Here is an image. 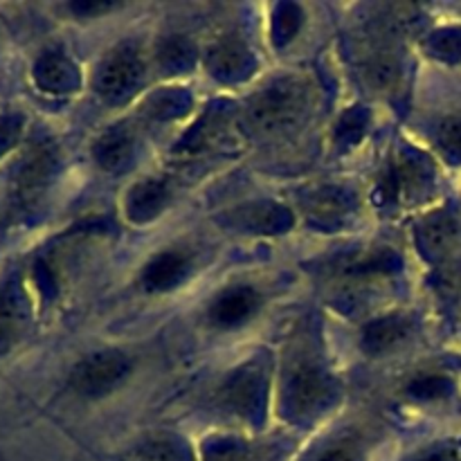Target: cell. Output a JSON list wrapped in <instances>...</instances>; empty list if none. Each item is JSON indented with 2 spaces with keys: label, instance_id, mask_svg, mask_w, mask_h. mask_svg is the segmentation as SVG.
<instances>
[{
  "label": "cell",
  "instance_id": "obj_18",
  "mask_svg": "<svg viewBox=\"0 0 461 461\" xmlns=\"http://www.w3.org/2000/svg\"><path fill=\"white\" fill-rule=\"evenodd\" d=\"M237 221L243 230H255L261 234H277L291 228V214L279 205H255L239 212Z\"/></svg>",
  "mask_w": 461,
  "mask_h": 461
},
{
  "label": "cell",
  "instance_id": "obj_13",
  "mask_svg": "<svg viewBox=\"0 0 461 461\" xmlns=\"http://www.w3.org/2000/svg\"><path fill=\"white\" fill-rule=\"evenodd\" d=\"M363 77L376 93H394L403 79V59L392 45H378L365 57Z\"/></svg>",
  "mask_w": 461,
  "mask_h": 461
},
{
  "label": "cell",
  "instance_id": "obj_6",
  "mask_svg": "<svg viewBox=\"0 0 461 461\" xmlns=\"http://www.w3.org/2000/svg\"><path fill=\"white\" fill-rule=\"evenodd\" d=\"M266 399V376L259 365L248 363L239 367L232 376L225 381L221 390V403L234 412L237 417L257 419L261 414Z\"/></svg>",
  "mask_w": 461,
  "mask_h": 461
},
{
  "label": "cell",
  "instance_id": "obj_25",
  "mask_svg": "<svg viewBox=\"0 0 461 461\" xmlns=\"http://www.w3.org/2000/svg\"><path fill=\"white\" fill-rule=\"evenodd\" d=\"M203 461H250V450L237 437H212L203 446Z\"/></svg>",
  "mask_w": 461,
  "mask_h": 461
},
{
  "label": "cell",
  "instance_id": "obj_20",
  "mask_svg": "<svg viewBox=\"0 0 461 461\" xmlns=\"http://www.w3.org/2000/svg\"><path fill=\"white\" fill-rule=\"evenodd\" d=\"M192 104L187 90L183 88H167L160 93H153L144 104V111L153 120H174V117L183 115Z\"/></svg>",
  "mask_w": 461,
  "mask_h": 461
},
{
  "label": "cell",
  "instance_id": "obj_14",
  "mask_svg": "<svg viewBox=\"0 0 461 461\" xmlns=\"http://www.w3.org/2000/svg\"><path fill=\"white\" fill-rule=\"evenodd\" d=\"M34 81L50 95H68L79 88V70L63 52H48L36 61Z\"/></svg>",
  "mask_w": 461,
  "mask_h": 461
},
{
  "label": "cell",
  "instance_id": "obj_15",
  "mask_svg": "<svg viewBox=\"0 0 461 461\" xmlns=\"http://www.w3.org/2000/svg\"><path fill=\"white\" fill-rule=\"evenodd\" d=\"M135 158V135L126 126H113L95 144V160L104 171L126 169Z\"/></svg>",
  "mask_w": 461,
  "mask_h": 461
},
{
  "label": "cell",
  "instance_id": "obj_30",
  "mask_svg": "<svg viewBox=\"0 0 461 461\" xmlns=\"http://www.w3.org/2000/svg\"><path fill=\"white\" fill-rule=\"evenodd\" d=\"M313 461H363L360 459V453L356 448H351V446H331V448H327L324 453H320L318 457Z\"/></svg>",
  "mask_w": 461,
  "mask_h": 461
},
{
  "label": "cell",
  "instance_id": "obj_17",
  "mask_svg": "<svg viewBox=\"0 0 461 461\" xmlns=\"http://www.w3.org/2000/svg\"><path fill=\"white\" fill-rule=\"evenodd\" d=\"M54 169V151L45 144L41 147L32 149L27 153V158L23 160L21 169H18L16 176V189H18V196L25 201V198L34 196L43 189V185L48 183V178L52 176Z\"/></svg>",
  "mask_w": 461,
  "mask_h": 461
},
{
  "label": "cell",
  "instance_id": "obj_32",
  "mask_svg": "<svg viewBox=\"0 0 461 461\" xmlns=\"http://www.w3.org/2000/svg\"><path fill=\"white\" fill-rule=\"evenodd\" d=\"M113 5L108 3H75L72 5V12L81 14V16H93V14H99V12H108Z\"/></svg>",
  "mask_w": 461,
  "mask_h": 461
},
{
  "label": "cell",
  "instance_id": "obj_16",
  "mask_svg": "<svg viewBox=\"0 0 461 461\" xmlns=\"http://www.w3.org/2000/svg\"><path fill=\"white\" fill-rule=\"evenodd\" d=\"M412 331V322L405 315H383L369 322L363 331V349L369 356H381L399 347Z\"/></svg>",
  "mask_w": 461,
  "mask_h": 461
},
{
  "label": "cell",
  "instance_id": "obj_8",
  "mask_svg": "<svg viewBox=\"0 0 461 461\" xmlns=\"http://www.w3.org/2000/svg\"><path fill=\"white\" fill-rule=\"evenodd\" d=\"M207 68L221 81H241L255 68V57L243 41L234 36L216 41L207 52Z\"/></svg>",
  "mask_w": 461,
  "mask_h": 461
},
{
  "label": "cell",
  "instance_id": "obj_3",
  "mask_svg": "<svg viewBox=\"0 0 461 461\" xmlns=\"http://www.w3.org/2000/svg\"><path fill=\"white\" fill-rule=\"evenodd\" d=\"M336 399L333 381L320 365L302 363L286 385V412L295 421L306 423L320 417Z\"/></svg>",
  "mask_w": 461,
  "mask_h": 461
},
{
  "label": "cell",
  "instance_id": "obj_5",
  "mask_svg": "<svg viewBox=\"0 0 461 461\" xmlns=\"http://www.w3.org/2000/svg\"><path fill=\"white\" fill-rule=\"evenodd\" d=\"M129 372L131 360L122 351H97L72 369L70 385L86 399H99L120 387Z\"/></svg>",
  "mask_w": 461,
  "mask_h": 461
},
{
  "label": "cell",
  "instance_id": "obj_21",
  "mask_svg": "<svg viewBox=\"0 0 461 461\" xmlns=\"http://www.w3.org/2000/svg\"><path fill=\"white\" fill-rule=\"evenodd\" d=\"M455 392V383L448 374L426 372L410 381L408 394L414 401H444Z\"/></svg>",
  "mask_w": 461,
  "mask_h": 461
},
{
  "label": "cell",
  "instance_id": "obj_19",
  "mask_svg": "<svg viewBox=\"0 0 461 461\" xmlns=\"http://www.w3.org/2000/svg\"><path fill=\"white\" fill-rule=\"evenodd\" d=\"M133 461H192L189 450L174 437H149L133 450Z\"/></svg>",
  "mask_w": 461,
  "mask_h": 461
},
{
  "label": "cell",
  "instance_id": "obj_10",
  "mask_svg": "<svg viewBox=\"0 0 461 461\" xmlns=\"http://www.w3.org/2000/svg\"><path fill=\"white\" fill-rule=\"evenodd\" d=\"M169 185L165 180L158 178H147L135 183L129 189L124 201V212L126 219L133 221V223H149V221L158 219V216L165 212V207L169 205Z\"/></svg>",
  "mask_w": 461,
  "mask_h": 461
},
{
  "label": "cell",
  "instance_id": "obj_4",
  "mask_svg": "<svg viewBox=\"0 0 461 461\" xmlns=\"http://www.w3.org/2000/svg\"><path fill=\"white\" fill-rule=\"evenodd\" d=\"M144 79V63L133 43H122L106 54L95 72V90L106 102H124Z\"/></svg>",
  "mask_w": 461,
  "mask_h": 461
},
{
  "label": "cell",
  "instance_id": "obj_12",
  "mask_svg": "<svg viewBox=\"0 0 461 461\" xmlns=\"http://www.w3.org/2000/svg\"><path fill=\"white\" fill-rule=\"evenodd\" d=\"M27 327V300L18 282L0 288V356L7 354Z\"/></svg>",
  "mask_w": 461,
  "mask_h": 461
},
{
  "label": "cell",
  "instance_id": "obj_26",
  "mask_svg": "<svg viewBox=\"0 0 461 461\" xmlns=\"http://www.w3.org/2000/svg\"><path fill=\"white\" fill-rule=\"evenodd\" d=\"M437 147L453 165H461V113L448 115L437 126Z\"/></svg>",
  "mask_w": 461,
  "mask_h": 461
},
{
  "label": "cell",
  "instance_id": "obj_22",
  "mask_svg": "<svg viewBox=\"0 0 461 461\" xmlns=\"http://www.w3.org/2000/svg\"><path fill=\"white\" fill-rule=\"evenodd\" d=\"M194 48L187 39H180V36H174V39H167L165 43L158 50V63L165 68L167 72H185L194 66Z\"/></svg>",
  "mask_w": 461,
  "mask_h": 461
},
{
  "label": "cell",
  "instance_id": "obj_27",
  "mask_svg": "<svg viewBox=\"0 0 461 461\" xmlns=\"http://www.w3.org/2000/svg\"><path fill=\"white\" fill-rule=\"evenodd\" d=\"M349 207V196H345V192H340V189H322L311 201V212L318 219H338V216L347 214Z\"/></svg>",
  "mask_w": 461,
  "mask_h": 461
},
{
  "label": "cell",
  "instance_id": "obj_24",
  "mask_svg": "<svg viewBox=\"0 0 461 461\" xmlns=\"http://www.w3.org/2000/svg\"><path fill=\"white\" fill-rule=\"evenodd\" d=\"M426 50L446 63L461 61V27H441L426 41Z\"/></svg>",
  "mask_w": 461,
  "mask_h": 461
},
{
  "label": "cell",
  "instance_id": "obj_9",
  "mask_svg": "<svg viewBox=\"0 0 461 461\" xmlns=\"http://www.w3.org/2000/svg\"><path fill=\"white\" fill-rule=\"evenodd\" d=\"M261 297L252 286H232L221 293L210 306V320L221 329L241 327L259 311Z\"/></svg>",
  "mask_w": 461,
  "mask_h": 461
},
{
  "label": "cell",
  "instance_id": "obj_23",
  "mask_svg": "<svg viewBox=\"0 0 461 461\" xmlns=\"http://www.w3.org/2000/svg\"><path fill=\"white\" fill-rule=\"evenodd\" d=\"M302 21H304V12L297 7L295 3H282L277 5L273 14V41L282 48V45L291 43L300 32Z\"/></svg>",
  "mask_w": 461,
  "mask_h": 461
},
{
  "label": "cell",
  "instance_id": "obj_29",
  "mask_svg": "<svg viewBox=\"0 0 461 461\" xmlns=\"http://www.w3.org/2000/svg\"><path fill=\"white\" fill-rule=\"evenodd\" d=\"M21 133V120L18 117H3L0 120V156L12 147Z\"/></svg>",
  "mask_w": 461,
  "mask_h": 461
},
{
  "label": "cell",
  "instance_id": "obj_2",
  "mask_svg": "<svg viewBox=\"0 0 461 461\" xmlns=\"http://www.w3.org/2000/svg\"><path fill=\"white\" fill-rule=\"evenodd\" d=\"M435 183V165L417 149H403L383 178L381 198L387 205H412L430 196Z\"/></svg>",
  "mask_w": 461,
  "mask_h": 461
},
{
  "label": "cell",
  "instance_id": "obj_28",
  "mask_svg": "<svg viewBox=\"0 0 461 461\" xmlns=\"http://www.w3.org/2000/svg\"><path fill=\"white\" fill-rule=\"evenodd\" d=\"M367 124H369L367 111L360 106L351 108L349 113L342 115L340 124H338V140H342V142L347 144H356L360 140V135L365 133V129H367Z\"/></svg>",
  "mask_w": 461,
  "mask_h": 461
},
{
  "label": "cell",
  "instance_id": "obj_1",
  "mask_svg": "<svg viewBox=\"0 0 461 461\" xmlns=\"http://www.w3.org/2000/svg\"><path fill=\"white\" fill-rule=\"evenodd\" d=\"M311 108V86L295 75L279 77L252 97L248 122L261 135H279L304 120Z\"/></svg>",
  "mask_w": 461,
  "mask_h": 461
},
{
  "label": "cell",
  "instance_id": "obj_11",
  "mask_svg": "<svg viewBox=\"0 0 461 461\" xmlns=\"http://www.w3.org/2000/svg\"><path fill=\"white\" fill-rule=\"evenodd\" d=\"M459 225L450 212L441 210L435 214L426 216L417 228V241L423 255L432 261H439L448 257V252L455 248L457 241Z\"/></svg>",
  "mask_w": 461,
  "mask_h": 461
},
{
  "label": "cell",
  "instance_id": "obj_7",
  "mask_svg": "<svg viewBox=\"0 0 461 461\" xmlns=\"http://www.w3.org/2000/svg\"><path fill=\"white\" fill-rule=\"evenodd\" d=\"M192 273V257L183 250L158 252L142 270V288L149 293H167L178 288Z\"/></svg>",
  "mask_w": 461,
  "mask_h": 461
},
{
  "label": "cell",
  "instance_id": "obj_31",
  "mask_svg": "<svg viewBox=\"0 0 461 461\" xmlns=\"http://www.w3.org/2000/svg\"><path fill=\"white\" fill-rule=\"evenodd\" d=\"M414 461H461V450L457 446H439V448L428 450L426 455Z\"/></svg>",
  "mask_w": 461,
  "mask_h": 461
}]
</instances>
